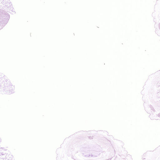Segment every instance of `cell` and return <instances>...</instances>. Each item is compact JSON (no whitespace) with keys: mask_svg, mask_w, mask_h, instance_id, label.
Here are the masks:
<instances>
[{"mask_svg":"<svg viewBox=\"0 0 160 160\" xmlns=\"http://www.w3.org/2000/svg\"><path fill=\"white\" fill-rule=\"evenodd\" d=\"M0 7V9H3L12 14L16 13L12 4L10 0H1Z\"/></svg>","mask_w":160,"mask_h":160,"instance_id":"cell-1","label":"cell"},{"mask_svg":"<svg viewBox=\"0 0 160 160\" xmlns=\"http://www.w3.org/2000/svg\"><path fill=\"white\" fill-rule=\"evenodd\" d=\"M150 107L151 108V109L154 112H155V111L154 110V108H153V107L151 105H149Z\"/></svg>","mask_w":160,"mask_h":160,"instance_id":"cell-3","label":"cell"},{"mask_svg":"<svg viewBox=\"0 0 160 160\" xmlns=\"http://www.w3.org/2000/svg\"><path fill=\"white\" fill-rule=\"evenodd\" d=\"M0 29L7 23L10 18V15L6 11L0 9Z\"/></svg>","mask_w":160,"mask_h":160,"instance_id":"cell-2","label":"cell"}]
</instances>
